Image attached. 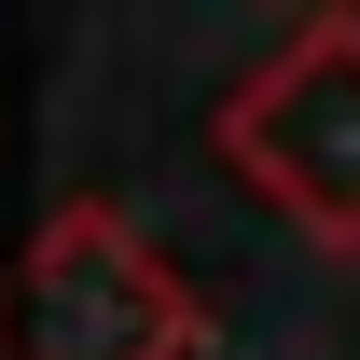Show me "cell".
Returning a JSON list of instances; mask_svg holds the SVG:
<instances>
[{"label":"cell","mask_w":360,"mask_h":360,"mask_svg":"<svg viewBox=\"0 0 360 360\" xmlns=\"http://www.w3.org/2000/svg\"><path fill=\"white\" fill-rule=\"evenodd\" d=\"M194 277L111 208L56 194L28 264H14V360H194Z\"/></svg>","instance_id":"obj_2"},{"label":"cell","mask_w":360,"mask_h":360,"mask_svg":"<svg viewBox=\"0 0 360 360\" xmlns=\"http://www.w3.org/2000/svg\"><path fill=\"white\" fill-rule=\"evenodd\" d=\"M208 153L305 250H360V14H291L277 56L208 111Z\"/></svg>","instance_id":"obj_1"}]
</instances>
